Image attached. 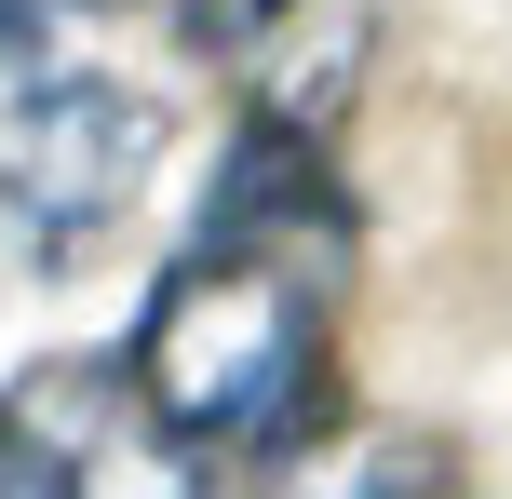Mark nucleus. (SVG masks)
Returning <instances> with one entry per match:
<instances>
[{
  "label": "nucleus",
  "instance_id": "obj_5",
  "mask_svg": "<svg viewBox=\"0 0 512 499\" xmlns=\"http://www.w3.org/2000/svg\"><path fill=\"white\" fill-rule=\"evenodd\" d=\"M0 499H81L68 446H54V419H41L27 392H0Z\"/></svg>",
  "mask_w": 512,
  "mask_h": 499
},
{
  "label": "nucleus",
  "instance_id": "obj_1",
  "mask_svg": "<svg viewBox=\"0 0 512 499\" xmlns=\"http://www.w3.org/2000/svg\"><path fill=\"white\" fill-rule=\"evenodd\" d=\"M122 392L203 459H270V446L337 419V297L310 270L189 243L135 311Z\"/></svg>",
  "mask_w": 512,
  "mask_h": 499
},
{
  "label": "nucleus",
  "instance_id": "obj_6",
  "mask_svg": "<svg viewBox=\"0 0 512 499\" xmlns=\"http://www.w3.org/2000/svg\"><path fill=\"white\" fill-rule=\"evenodd\" d=\"M162 14H176L189 54H270V27L297 14V0H162Z\"/></svg>",
  "mask_w": 512,
  "mask_h": 499
},
{
  "label": "nucleus",
  "instance_id": "obj_7",
  "mask_svg": "<svg viewBox=\"0 0 512 499\" xmlns=\"http://www.w3.org/2000/svg\"><path fill=\"white\" fill-rule=\"evenodd\" d=\"M68 14H81V0H0V81H14V68H54V54H81Z\"/></svg>",
  "mask_w": 512,
  "mask_h": 499
},
{
  "label": "nucleus",
  "instance_id": "obj_3",
  "mask_svg": "<svg viewBox=\"0 0 512 499\" xmlns=\"http://www.w3.org/2000/svg\"><path fill=\"white\" fill-rule=\"evenodd\" d=\"M203 243H230V257H270V270H310L324 297L351 284V257H364V203H351V176H337L324 122H297V108H256L230 149H216Z\"/></svg>",
  "mask_w": 512,
  "mask_h": 499
},
{
  "label": "nucleus",
  "instance_id": "obj_4",
  "mask_svg": "<svg viewBox=\"0 0 512 499\" xmlns=\"http://www.w3.org/2000/svg\"><path fill=\"white\" fill-rule=\"evenodd\" d=\"M256 499H459L432 432H297L256 459Z\"/></svg>",
  "mask_w": 512,
  "mask_h": 499
},
{
  "label": "nucleus",
  "instance_id": "obj_2",
  "mask_svg": "<svg viewBox=\"0 0 512 499\" xmlns=\"http://www.w3.org/2000/svg\"><path fill=\"white\" fill-rule=\"evenodd\" d=\"M149 176H162V108L135 95V81L81 68V54L0 81V216H14V230L95 243L108 216L149 203Z\"/></svg>",
  "mask_w": 512,
  "mask_h": 499
}]
</instances>
